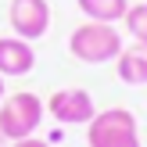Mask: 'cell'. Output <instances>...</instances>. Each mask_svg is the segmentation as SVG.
I'll use <instances>...</instances> for the list:
<instances>
[{
	"instance_id": "1",
	"label": "cell",
	"mask_w": 147,
	"mask_h": 147,
	"mask_svg": "<svg viewBox=\"0 0 147 147\" xmlns=\"http://www.w3.org/2000/svg\"><path fill=\"white\" fill-rule=\"evenodd\" d=\"M68 50L83 65H108L122 54V36L111 22H83L72 29Z\"/></svg>"
},
{
	"instance_id": "2",
	"label": "cell",
	"mask_w": 147,
	"mask_h": 147,
	"mask_svg": "<svg viewBox=\"0 0 147 147\" xmlns=\"http://www.w3.org/2000/svg\"><path fill=\"white\" fill-rule=\"evenodd\" d=\"M86 144L90 147H140L136 115L126 111V108L97 111L90 122H86Z\"/></svg>"
},
{
	"instance_id": "3",
	"label": "cell",
	"mask_w": 147,
	"mask_h": 147,
	"mask_svg": "<svg viewBox=\"0 0 147 147\" xmlns=\"http://www.w3.org/2000/svg\"><path fill=\"white\" fill-rule=\"evenodd\" d=\"M43 115H47V104L36 93H11L0 100V133L7 136V144L22 136H36Z\"/></svg>"
},
{
	"instance_id": "4",
	"label": "cell",
	"mask_w": 147,
	"mask_h": 147,
	"mask_svg": "<svg viewBox=\"0 0 147 147\" xmlns=\"http://www.w3.org/2000/svg\"><path fill=\"white\" fill-rule=\"evenodd\" d=\"M7 22H11V32L22 40H40L50 29V4L47 0H11L7 4Z\"/></svg>"
},
{
	"instance_id": "5",
	"label": "cell",
	"mask_w": 147,
	"mask_h": 147,
	"mask_svg": "<svg viewBox=\"0 0 147 147\" xmlns=\"http://www.w3.org/2000/svg\"><path fill=\"white\" fill-rule=\"evenodd\" d=\"M47 111L54 115L61 126H86V122L97 115V104H93V97L83 86H68V90H57L54 97L47 100Z\"/></svg>"
},
{
	"instance_id": "6",
	"label": "cell",
	"mask_w": 147,
	"mask_h": 147,
	"mask_svg": "<svg viewBox=\"0 0 147 147\" xmlns=\"http://www.w3.org/2000/svg\"><path fill=\"white\" fill-rule=\"evenodd\" d=\"M32 68H36L32 43L22 36H0V76L14 79V76H29Z\"/></svg>"
},
{
	"instance_id": "7",
	"label": "cell",
	"mask_w": 147,
	"mask_h": 147,
	"mask_svg": "<svg viewBox=\"0 0 147 147\" xmlns=\"http://www.w3.org/2000/svg\"><path fill=\"white\" fill-rule=\"evenodd\" d=\"M115 72L126 86H147V43L122 47V54L115 57Z\"/></svg>"
},
{
	"instance_id": "8",
	"label": "cell",
	"mask_w": 147,
	"mask_h": 147,
	"mask_svg": "<svg viewBox=\"0 0 147 147\" xmlns=\"http://www.w3.org/2000/svg\"><path fill=\"white\" fill-rule=\"evenodd\" d=\"M79 11L86 14L90 22H122L129 11V0H76Z\"/></svg>"
},
{
	"instance_id": "9",
	"label": "cell",
	"mask_w": 147,
	"mask_h": 147,
	"mask_svg": "<svg viewBox=\"0 0 147 147\" xmlns=\"http://www.w3.org/2000/svg\"><path fill=\"white\" fill-rule=\"evenodd\" d=\"M122 22H126V32L133 36V43H147V4H129Z\"/></svg>"
},
{
	"instance_id": "10",
	"label": "cell",
	"mask_w": 147,
	"mask_h": 147,
	"mask_svg": "<svg viewBox=\"0 0 147 147\" xmlns=\"http://www.w3.org/2000/svg\"><path fill=\"white\" fill-rule=\"evenodd\" d=\"M11 147H50V144L40 136H22V140H11Z\"/></svg>"
},
{
	"instance_id": "11",
	"label": "cell",
	"mask_w": 147,
	"mask_h": 147,
	"mask_svg": "<svg viewBox=\"0 0 147 147\" xmlns=\"http://www.w3.org/2000/svg\"><path fill=\"white\" fill-rule=\"evenodd\" d=\"M0 100H4V76H0Z\"/></svg>"
},
{
	"instance_id": "12",
	"label": "cell",
	"mask_w": 147,
	"mask_h": 147,
	"mask_svg": "<svg viewBox=\"0 0 147 147\" xmlns=\"http://www.w3.org/2000/svg\"><path fill=\"white\" fill-rule=\"evenodd\" d=\"M0 147H7V136H4V133H0Z\"/></svg>"
}]
</instances>
